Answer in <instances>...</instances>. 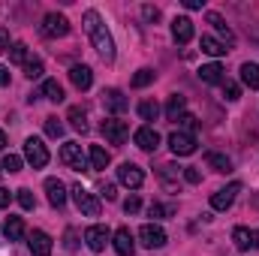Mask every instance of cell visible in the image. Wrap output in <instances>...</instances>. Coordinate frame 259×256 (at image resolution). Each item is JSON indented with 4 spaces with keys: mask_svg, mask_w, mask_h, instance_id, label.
Listing matches in <instances>:
<instances>
[{
    "mask_svg": "<svg viewBox=\"0 0 259 256\" xmlns=\"http://www.w3.org/2000/svg\"><path fill=\"white\" fill-rule=\"evenodd\" d=\"M139 115H142V121H157L160 106H157L154 100H145V103H139Z\"/></svg>",
    "mask_w": 259,
    "mask_h": 256,
    "instance_id": "obj_30",
    "label": "cell"
},
{
    "mask_svg": "<svg viewBox=\"0 0 259 256\" xmlns=\"http://www.w3.org/2000/svg\"><path fill=\"white\" fill-rule=\"evenodd\" d=\"M6 205H9V190L0 187V208H6Z\"/></svg>",
    "mask_w": 259,
    "mask_h": 256,
    "instance_id": "obj_46",
    "label": "cell"
},
{
    "mask_svg": "<svg viewBox=\"0 0 259 256\" xmlns=\"http://www.w3.org/2000/svg\"><path fill=\"white\" fill-rule=\"evenodd\" d=\"M187 9H202V0H184Z\"/></svg>",
    "mask_w": 259,
    "mask_h": 256,
    "instance_id": "obj_47",
    "label": "cell"
},
{
    "mask_svg": "<svg viewBox=\"0 0 259 256\" xmlns=\"http://www.w3.org/2000/svg\"><path fill=\"white\" fill-rule=\"evenodd\" d=\"M46 193H49V202L55 208H64L66 205V184L61 178H46Z\"/></svg>",
    "mask_w": 259,
    "mask_h": 256,
    "instance_id": "obj_13",
    "label": "cell"
},
{
    "mask_svg": "<svg viewBox=\"0 0 259 256\" xmlns=\"http://www.w3.org/2000/svg\"><path fill=\"white\" fill-rule=\"evenodd\" d=\"M199 46H202V52H205V55H211V58H223V55L229 52V49L223 46V39H217V36H202V42H199Z\"/></svg>",
    "mask_w": 259,
    "mask_h": 256,
    "instance_id": "obj_21",
    "label": "cell"
},
{
    "mask_svg": "<svg viewBox=\"0 0 259 256\" xmlns=\"http://www.w3.org/2000/svg\"><path fill=\"white\" fill-rule=\"evenodd\" d=\"M66 121L72 124V130H78V133H88V115H84V109L72 106V109L66 112Z\"/></svg>",
    "mask_w": 259,
    "mask_h": 256,
    "instance_id": "obj_25",
    "label": "cell"
},
{
    "mask_svg": "<svg viewBox=\"0 0 259 256\" xmlns=\"http://www.w3.org/2000/svg\"><path fill=\"white\" fill-rule=\"evenodd\" d=\"M199 78L205 81V84H223L226 78H223V66L220 64H205L199 69Z\"/></svg>",
    "mask_w": 259,
    "mask_h": 256,
    "instance_id": "obj_19",
    "label": "cell"
},
{
    "mask_svg": "<svg viewBox=\"0 0 259 256\" xmlns=\"http://www.w3.org/2000/svg\"><path fill=\"white\" fill-rule=\"evenodd\" d=\"M3 145H6V136H3V130H0V151H3Z\"/></svg>",
    "mask_w": 259,
    "mask_h": 256,
    "instance_id": "obj_48",
    "label": "cell"
},
{
    "mask_svg": "<svg viewBox=\"0 0 259 256\" xmlns=\"http://www.w3.org/2000/svg\"><path fill=\"white\" fill-rule=\"evenodd\" d=\"M9 61H12V64H27V61H30V58H27V46H24V42H15V46L9 49Z\"/></svg>",
    "mask_w": 259,
    "mask_h": 256,
    "instance_id": "obj_31",
    "label": "cell"
},
{
    "mask_svg": "<svg viewBox=\"0 0 259 256\" xmlns=\"http://www.w3.org/2000/svg\"><path fill=\"white\" fill-rule=\"evenodd\" d=\"M241 193V184L238 181H232L229 187H223V190H217L211 196V208H217V211H226V208H232V202H235V196Z\"/></svg>",
    "mask_w": 259,
    "mask_h": 256,
    "instance_id": "obj_10",
    "label": "cell"
},
{
    "mask_svg": "<svg viewBox=\"0 0 259 256\" xmlns=\"http://www.w3.org/2000/svg\"><path fill=\"white\" fill-rule=\"evenodd\" d=\"M148 214H151V217H172V214H175V208H169V205H160V202H154V205L148 208Z\"/></svg>",
    "mask_w": 259,
    "mask_h": 256,
    "instance_id": "obj_37",
    "label": "cell"
},
{
    "mask_svg": "<svg viewBox=\"0 0 259 256\" xmlns=\"http://www.w3.org/2000/svg\"><path fill=\"white\" fill-rule=\"evenodd\" d=\"M139 208H142V202H139V196H130L127 202H124V211H127V214H136Z\"/></svg>",
    "mask_w": 259,
    "mask_h": 256,
    "instance_id": "obj_42",
    "label": "cell"
},
{
    "mask_svg": "<svg viewBox=\"0 0 259 256\" xmlns=\"http://www.w3.org/2000/svg\"><path fill=\"white\" fill-rule=\"evenodd\" d=\"M100 196L109 199V202H115V199H118V187H115V184H103V187H100Z\"/></svg>",
    "mask_w": 259,
    "mask_h": 256,
    "instance_id": "obj_41",
    "label": "cell"
},
{
    "mask_svg": "<svg viewBox=\"0 0 259 256\" xmlns=\"http://www.w3.org/2000/svg\"><path fill=\"white\" fill-rule=\"evenodd\" d=\"M42 72H46V69H42V61H36V58L24 64V75H27L30 81H33V78H42Z\"/></svg>",
    "mask_w": 259,
    "mask_h": 256,
    "instance_id": "obj_33",
    "label": "cell"
},
{
    "mask_svg": "<svg viewBox=\"0 0 259 256\" xmlns=\"http://www.w3.org/2000/svg\"><path fill=\"white\" fill-rule=\"evenodd\" d=\"M208 24H214V30L223 36V46H232L235 42V36H232V30H229V24L217 15V12H208Z\"/></svg>",
    "mask_w": 259,
    "mask_h": 256,
    "instance_id": "obj_20",
    "label": "cell"
},
{
    "mask_svg": "<svg viewBox=\"0 0 259 256\" xmlns=\"http://www.w3.org/2000/svg\"><path fill=\"white\" fill-rule=\"evenodd\" d=\"M3 232H6L9 241H21V235H24V223H21V217H9L6 226H3Z\"/></svg>",
    "mask_w": 259,
    "mask_h": 256,
    "instance_id": "obj_27",
    "label": "cell"
},
{
    "mask_svg": "<svg viewBox=\"0 0 259 256\" xmlns=\"http://www.w3.org/2000/svg\"><path fill=\"white\" fill-rule=\"evenodd\" d=\"M178 121H181V127H184V133H193V130L199 127V121H196L193 115H187V112H184V115H181Z\"/></svg>",
    "mask_w": 259,
    "mask_h": 256,
    "instance_id": "obj_39",
    "label": "cell"
},
{
    "mask_svg": "<svg viewBox=\"0 0 259 256\" xmlns=\"http://www.w3.org/2000/svg\"><path fill=\"white\" fill-rule=\"evenodd\" d=\"M253 247H259V232H253Z\"/></svg>",
    "mask_w": 259,
    "mask_h": 256,
    "instance_id": "obj_49",
    "label": "cell"
},
{
    "mask_svg": "<svg viewBox=\"0 0 259 256\" xmlns=\"http://www.w3.org/2000/svg\"><path fill=\"white\" fill-rule=\"evenodd\" d=\"M0 52H9V30L0 27Z\"/></svg>",
    "mask_w": 259,
    "mask_h": 256,
    "instance_id": "obj_44",
    "label": "cell"
},
{
    "mask_svg": "<svg viewBox=\"0 0 259 256\" xmlns=\"http://www.w3.org/2000/svg\"><path fill=\"white\" fill-rule=\"evenodd\" d=\"M172 36H175V42H181V46H187V42L193 39V21H190L187 15H181V18H175V21H172Z\"/></svg>",
    "mask_w": 259,
    "mask_h": 256,
    "instance_id": "obj_15",
    "label": "cell"
},
{
    "mask_svg": "<svg viewBox=\"0 0 259 256\" xmlns=\"http://www.w3.org/2000/svg\"><path fill=\"white\" fill-rule=\"evenodd\" d=\"M118 181L127 184L130 190H139V187L145 184V172H142L136 163H121V169H118Z\"/></svg>",
    "mask_w": 259,
    "mask_h": 256,
    "instance_id": "obj_9",
    "label": "cell"
},
{
    "mask_svg": "<svg viewBox=\"0 0 259 256\" xmlns=\"http://www.w3.org/2000/svg\"><path fill=\"white\" fill-rule=\"evenodd\" d=\"M69 193H72V199H75V205H78V211H81L84 217H100L103 205H100V199H97L91 190H84L81 184H75Z\"/></svg>",
    "mask_w": 259,
    "mask_h": 256,
    "instance_id": "obj_2",
    "label": "cell"
},
{
    "mask_svg": "<svg viewBox=\"0 0 259 256\" xmlns=\"http://www.w3.org/2000/svg\"><path fill=\"white\" fill-rule=\"evenodd\" d=\"M241 81H244L250 91H256L259 88V66L256 64H241Z\"/></svg>",
    "mask_w": 259,
    "mask_h": 256,
    "instance_id": "obj_28",
    "label": "cell"
},
{
    "mask_svg": "<svg viewBox=\"0 0 259 256\" xmlns=\"http://www.w3.org/2000/svg\"><path fill=\"white\" fill-rule=\"evenodd\" d=\"M184 181H187V184H199V181H202V175H199L196 166H187V169H184Z\"/></svg>",
    "mask_w": 259,
    "mask_h": 256,
    "instance_id": "obj_40",
    "label": "cell"
},
{
    "mask_svg": "<svg viewBox=\"0 0 259 256\" xmlns=\"http://www.w3.org/2000/svg\"><path fill=\"white\" fill-rule=\"evenodd\" d=\"M205 160H208V166H214V172H232V160H229L226 154H214V151H211Z\"/></svg>",
    "mask_w": 259,
    "mask_h": 256,
    "instance_id": "obj_29",
    "label": "cell"
},
{
    "mask_svg": "<svg viewBox=\"0 0 259 256\" xmlns=\"http://www.w3.org/2000/svg\"><path fill=\"white\" fill-rule=\"evenodd\" d=\"M42 97L52 103H64V88L58 84V78H46L42 81Z\"/></svg>",
    "mask_w": 259,
    "mask_h": 256,
    "instance_id": "obj_23",
    "label": "cell"
},
{
    "mask_svg": "<svg viewBox=\"0 0 259 256\" xmlns=\"http://www.w3.org/2000/svg\"><path fill=\"white\" fill-rule=\"evenodd\" d=\"M88 160H91V169H106V166L112 163L109 151H103L100 145H91V154H88Z\"/></svg>",
    "mask_w": 259,
    "mask_h": 256,
    "instance_id": "obj_24",
    "label": "cell"
},
{
    "mask_svg": "<svg viewBox=\"0 0 259 256\" xmlns=\"http://www.w3.org/2000/svg\"><path fill=\"white\" fill-rule=\"evenodd\" d=\"M115 250H118V256H133V250H136L133 235H130L127 226H121V229L115 232Z\"/></svg>",
    "mask_w": 259,
    "mask_h": 256,
    "instance_id": "obj_18",
    "label": "cell"
},
{
    "mask_svg": "<svg viewBox=\"0 0 259 256\" xmlns=\"http://www.w3.org/2000/svg\"><path fill=\"white\" fill-rule=\"evenodd\" d=\"M169 148H172L175 157H190L196 151V136L193 133H184V130H175L169 136Z\"/></svg>",
    "mask_w": 259,
    "mask_h": 256,
    "instance_id": "obj_5",
    "label": "cell"
},
{
    "mask_svg": "<svg viewBox=\"0 0 259 256\" xmlns=\"http://www.w3.org/2000/svg\"><path fill=\"white\" fill-rule=\"evenodd\" d=\"M27 244H30V253L33 256H52V238H49L42 229H33Z\"/></svg>",
    "mask_w": 259,
    "mask_h": 256,
    "instance_id": "obj_16",
    "label": "cell"
},
{
    "mask_svg": "<svg viewBox=\"0 0 259 256\" xmlns=\"http://www.w3.org/2000/svg\"><path fill=\"white\" fill-rule=\"evenodd\" d=\"M184 106H187V100H184L181 94H172L169 103H166V118H169V121H178V118L184 115Z\"/></svg>",
    "mask_w": 259,
    "mask_h": 256,
    "instance_id": "obj_22",
    "label": "cell"
},
{
    "mask_svg": "<svg viewBox=\"0 0 259 256\" xmlns=\"http://www.w3.org/2000/svg\"><path fill=\"white\" fill-rule=\"evenodd\" d=\"M3 84H9V69H6V66H0V88H3Z\"/></svg>",
    "mask_w": 259,
    "mask_h": 256,
    "instance_id": "obj_45",
    "label": "cell"
},
{
    "mask_svg": "<svg viewBox=\"0 0 259 256\" xmlns=\"http://www.w3.org/2000/svg\"><path fill=\"white\" fill-rule=\"evenodd\" d=\"M18 205H21L24 211H33V208H36V199H33V193L27 190V187L18 190Z\"/></svg>",
    "mask_w": 259,
    "mask_h": 256,
    "instance_id": "obj_34",
    "label": "cell"
},
{
    "mask_svg": "<svg viewBox=\"0 0 259 256\" xmlns=\"http://www.w3.org/2000/svg\"><path fill=\"white\" fill-rule=\"evenodd\" d=\"M42 36L46 39H58V36H66L69 33V21H66V15L61 12H49L46 18H42Z\"/></svg>",
    "mask_w": 259,
    "mask_h": 256,
    "instance_id": "obj_4",
    "label": "cell"
},
{
    "mask_svg": "<svg viewBox=\"0 0 259 256\" xmlns=\"http://www.w3.org/2000/svg\"><path fill=\"white\" fill-rule=\"evenodd\" d=\"M136 145L142 148V151H157L160 148V133L154 127H142V130H136Z\"/></svg>",
    "mask_w": 259,
    "mask_h": 256,
    "instance_id": "obj_14",
    "label": "cell"
},
{
    "mask_svg": "<svg viewBox=\"0 0 259 256\" xmlns=\"http://www.w3.org/2000/svg\"><path fill=\"white\" fill-rule=\"evenodd\" d=\"M139 238H142V244H145L148 250H157V247L166 244V232H163V226H157V223H145V226L139 229Z\"/></svg>",
    "mask_w": 259,
    "mask_h": 256,
    "instance_id": "obj_7",
    "label": "cell"
},
{
    "mask_svg": "<svg viewBox=\"0 0 259 256\" xmlns=\"http://www.w3.org/2000/svg\"><path fill=\"white\" fill-rule=\"evenodd\" d=\"M232 241H235V247H238V250H250V247H253V232H250V229H244V226H235Z\"/></svg>",
    "mask_w": 259,
    "mask_h": 256,
    "instance_id": "obj_26",
    "label": "cell"
},
{
    "mask_svg": "<svg viewBox=\"0 0 259 256\" xmlns=\"http://www.w3.org/2000/svg\"><path fill=\"white\" fill-rule=\"evenodd\" d=\"M69 78H72V84L78 88V91H88L91 84H94V72H91V66L84 64H75L69 69Z\"/></svg>",
    "mask_w": 259,
    "mask_h": 256,
    "instance_id": "obj_17",
    "label": "cell"
},
{
    "mask_svg": "<svg viewBox=\"0 0 259 256\" xmlns=\"http://www.w3.org/2000/svg\"><path fill=\"white\" fill-rule=\"evenodd\" d=\"M142 15H145V21H157V18H160V9H154V6H142Z\"/></svg>",
    "mask_w": 259,
    "mask_h": 256,
    "instance_id": "obj_43",
    "label": "cell"
},
{
    "mask_svg": "<svg viewBox=\"0 0 259 256\" xmlns=\"http://www.w3.org/2000/svg\"><path fill=\"white\" fill-rule=\"evenodd\" d=\"M223 97H226L229 103H235V100L241 97V91H238V84H232V81H223Z\"/></svg>",
    "mask_w": 259,
    "mask_h": 256,
    "instance_id": "obj_38",
    "label": "cell"
},
{
    "mask_svg": "<svg viewBox=\"0 0 259 256\" xmlns=\"http://www.w3.org/2000/svg\"><path fill=\"white\" fill-rule=\"evenodd\" d=\"M151 81H154V69H139L133 75V88H148Z\"/></svg>",
    "mask_w": 259,
    "mask_h": 256,
    "instance_id": "obj_32",
    "label": "cell"
},
{
    "mask_svg": "<svg viewBox=\"0 0 259 256\" xmlns=\"http://www.w3.org/2000/svg\"><path fill=\"white\" fill-rule=\"evenodd\" d=\"M103 136L112 142V145H124L130 139V127L124 124V121H118V118H109V121H103Z\"/></svg>",
    "mask_w": 259,
    "mask_h": 256,
    "instance_id": "obj_8",
    "label": "cell"
},
{
    "mask_svg": "<svg viewBox=\"0 0 259 256\" xmlns=\"http://www.w3.org/2000/svg\"><path fill=\"white\" fill-rule=\"evenodd\" d=\"M24 160H27L33 169H42V166L49 163V148L42 145V139L30 136V139L24 142Z\"/></svg>",
    "mask_w": 259,
    "mask_h": 256,
    "instance_id": "obj_3",
    "label": "cell"
},
{
    "mask_svg": "<svg viewBox=\"0 0 259 256\" xmlns=\"http://www.w3.org/2000/svg\"><path fill=\"white\" fill-rule=\"evenodd\" d=\"M103 106L109 109V112H115V115H121V112H127V97L118 91V88H109V91H103Z\"/></svg>",
    "mask_w": 259,
    "mask_h": 256,
    "instance_id": "obj_12",
    "label": "cell"
},
{
    "mask_svg": "<svg viewBox=\"0 0 259 256\" xmlns=\"http://www.w3.org/2000/svg\"><path fill=\"white\" fill-rule=\"evenodd\" d=\"M61 160H64L69 169H75V172H84V169H88V157L81 154V145H75V142H64Z\"/></svg>",
    "mask_w": 259,
    "mask_h": 256,
    "instance_id": "obj_6",
    "label": "cell"
},
{
    "mask_svg": "<svg viewBox=\"0 0 259 256\" xmlns=\"http://www.w3.org/2000/svg\"><path fill=\"white\" fill-rule=\"evenodd\" d=\"M46 136L61 139V136H64V124H61L58 118H46Z\"/></svg>",
    "mask_w": 259,
    "mask_h": 256,
    "instance_id": "obj_35",
    "label": "cell"
},
{
    "mask_svg": "<svg viewBox=\"0 0 259 256\" xmlns=\"http://www.w3.org/2000/svg\"><path fill=\"white\" fill-rule=\"evenodd\" d=\"M3 169L6 172H21V157L18 154H6L3 157Z\"/></svg>",
    "mask_w": 259,
    "mask_h": 256,
    "instance_id": "obj_36",
    "label": "cell"
},
{
    "mask_svg": "<svg viewBox=\"0 0 259 256\" xmlns=\"http://www.w3.org/2000/svg\"><path fill=\"white\" fill-rule=\"evenodd\" d=\"M84 30H88V36H91L94 49L100 52V58H103V61H115V42H112V33L106 30V24H103V18H100L97 9H88V12H84Z\"/></svg>",
    "mask_w": 259,
    "mask_h": 256,
    "instance_id": "obj_1",
    "label": "cell"
},
{
    "mask_svg": "<svg viewBox=\"0 0 259 256\" xmlns=\"http://www.w3.org/2000/svg\"><path fill=\"white\" fill-rule=\"evenodd\" d=\"M109 238H112V232H109L106 226H91V229L84 232V241H88V247H91L94 253H100V250H106V244H109Z\"/></svg>",
    "mask_w": 259,
    "mask_h": 256,
    "instance_id": "obj_11",
    "label": "cell"
}]
</instances>
